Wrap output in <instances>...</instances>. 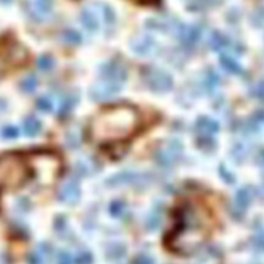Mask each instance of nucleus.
Wrapping results in <instances>:
<instances>
[{
  "label": "nucleus",
  "instance_id": "obj_1",
  "mask_svg": "<svg viewBox=\"0 0 264 264\" xmlns=\"http://www.w3.org/2000/svg\"><path fill=\"white\" fill-rule=\"evenodd\" d=\"M213 227L211 213L205 204L187 200L176 210V223L166 245L174 253L191 255L206 242Z\"/></svg>",
  "mask_w": 264,
  "mask_h": 264
},
{
  "label": "nucleus",
  "instance_id": "obj_16",
  "mask_svg": "<svg viewBox=\"0 0 264 264\" xmlns=\"http://www.w3.org/2000/svg\"><path fill=\"white\" fill-rule=\"evenodd\" d=\"M37 87V80L36 77L34 75H30V76H26L25 79H22V81L19 83V88L22 89L25 93H33Z\"/></svg>",
  "mask_w": 264,
  "mask_h": 264
},
{
  "label": "nucleus",
  "instance_id": "obj_25",
  "mask_svg": "<svg viewBox=\"0 0 264 264\" xmlns=\"http://www.w3.org/2000/svg\"><path fill=\"white\" fill-rule=\"evenodd\" d=\"M151 48V41L148 40H142L140 43V45H134V49H136L137 53H140V54H144L147 52L150 51Z\"/></svg>",
  "mask_w": 264,
  "mask_h": 264
},
{
  "label": "nucleus",
  "instance_id": "obj_21",
  "mask_svg": "<svg viewBox=\"0 0 264 264\" xmlns=\"http://www.w3.org/2000/svg\"><path fill=\"white\" fill-rule=\"evenodd\" d=\"M75 101H76V99L72 98L71 96H67L66 98L63 99V102L61 103V115L70 112L71 108H72L73 105H75Z\"/></svg>",
  "mask_w": 264,
  "mask_h": 264
},
{
  "label": "nucleus",
  "instance_id": "obj_22",
  "mask_svg": "<svg viewBox=\"0 0 264 264\" xmlns=\"http://www.w3.org/2000/svg\"><path fill=\"white\" fill-rule=\"evenodd\" d=\"M158 223H160V213L154 211L148 216V219H147V228L148 229H155L158 226Z\"/></svg>",
  "mask_w": 264,
  "mask_h": 264
},
{
  "label": "nucleus",
  "instance_id": "obj_27",
  "mask_svg": "<svg viewBox=\"0 0 264 264\" xmlns=\"http://www.w3.org/2000/svg\"><path fill=\"white\" fill-rule=\"evenodd\" d=\"M222 66L224 69H227L228 71H231V72H235L236 69H237L236 63L229 57H222Z\"/></svg>",
  "mask_w": 264,
  "mask_h": 264
},
{
  "label": "nucleus",
  "instance_id": "obj_7",
  "mask_svg": "<svg viewBox=\"0 0 264 264\" xmlns=\"http://www.w3.org/2000/svg\"><path fill=\"white\" fill-rule=\"evenodd\" d=\"M103 81L123 85L126 77V69L120 61H110L102 67Z\"/></svg>",
  "mask_w": 264,
  "mask_h": 264
},
{
  "label": "nucleus",
  "instance_id": "obj_8",
  "mask_svg": "<svg viewBox=\"0 0 264 264\" xmlns=\"http://www.w3.org/2000/svg\"><path fill=\"white\" fill-rule=\"evenodd\" d=\"M180 155V144L178 142H172L170 144L165 147V148H162L158 155H156V158H158V162L161 164V165H172L173 162L176 161V158H179Z\"/></svg>",
  "mask_w": 264,
  "mask_h": 264
},
{
  "label": "nucleus",
  "instance_id": "obj_15",
  "mask_svg": "<svg viewBox=\"0 0 264 264\" xmlns=\"http://www.w3.org/2000/svg\"><path fill=\"white\" fill-rule=\"evenodd\" d=\"M81 22L83 25L89 30H96L98 27V19H97V16L93 13V12L85 9L83 13H81Z\"/></svg>",
  "mask_w": 264,
  "mask_h": 264
},
{
  "label": "nucleus",
  "instance_id": "obj_28",
  "mask_svg": "<svg viewBox=\"0 0 264 264\" xmlns=\"http://www.w3.org/2000/svg\"><path fill=\"white\" fill-rule=\"evenodd\" d=\"M18 136V129L15 128V126H7V128L3 129V137L4 138H16Z\"/></svg>",
  "mask_w": 264,
  "mask_h": 264
},
{
  "label": "nucleus",
  "instance_id": "obj_4",
  "mask_svg": "<svg viewBox=\"0 0 264 264\" xmlns=\"http://www.w3.org/2000/svg\"><path fill=\"white\" fill-rule=\"evenodd\" d=\"M31 176H35L43 186H49L61 173L62 161L52 152H37L29 156Z\"/></svg>",
  "mask_w": 264,
  "mask_h": 264
},
{
  "label": "nucleus",
  "instance_id": "obj_26",
  "mask_svg": "<svg viewBox=\"0 0 264 264\" xmlns=\"http://www.w3.org/2000/svg\"><path fill=\"white\" fill-rule=\"evenodd\" d=\"M76 264H92V255L87 251H83L76 257Z\"/></svg>",
  "mask_w": 264,
  "mask_h": 264
},
{
  "label": "nucleus",
  "instance_id": "obj_12",
  "mask_svg": "<svg viewBox=\"0 0 264 264\" xmlns=\"http://www.w3.org/2000/svg\"><path fill=\"white\" fill-rule=\"evenodd\" d=\"M200 39V30L196 26H191V27H186L182 30L180 34V40L187 48H192L196 45V43Z\"/></svg>",
  "mask_w": 264,
  "mask_h": 264
},
{
  "label": "nucleus",
  "instance_id": "obj_10",
  "mask_svg": "<svg viewBox=\"0 0 264 264\" xmlns=\"http://www.w3.org/2000/svg\"><path fill=\"white\" fill-rule=\"evenodd\" d=\"M121 85L114 84V83H108V81H102L101 84L94 87L92 90V97L97 101H102V99H107L110 97L115 96L116 93L120 90Z\"/></svg>",
  "mask_w": 264,
  "mask_h": 264
},
{
  "label": "nucleus",
  "instance_id": "obj_9",
  "mask_svg": "<svg viewBox=\"0 0 264 264\" xmlns=\"http://www.w3.org/2000/svg\"><path fill=\"white\" fill-rule=\"evenodd\" d=\"M218 130V123L211 119L206 118H200L196 121V132L198 133V137L201 138L200 142H205V141H209V138L213 136L214 133H216Z\"/></svg>",
  "mask_w": 264,
  "mask_h": 264
},
{
  "label": "nucleus",
  "instance_id": "obj_24",
  "mask_svg": "<svg viewBox=\"0 0 264 264\" xmlns=\"http://www.w3.org/2000/svg\"><path fill=\"white\" fill-rule=\"evenodd\" d=\"M219 83V77L215 72H208L206 73V87L208 88H215Z\"/></svg>",
  "mask_w": 264,
  "mask_h": 264
},
{
  "label": "nucleus",
  "instance_id": "obj_29",
  "mask_svg": "<svg viewBox=\"0 0 264 264\" xmlns=\"http://www.w3.org/2000/svg\"><path fill=\"white\" fill-rule=\"evenodd\" d=\"M58 264H72L71 255L66 251H61L58 254Z\"/></svg>",
  "mask_w": 264,
  "mask_h": 264
},
{
  "label": "nucleus",
  "instance_id": "obj_20",
  "mask_svg": "<svg viewBox=\"0 0 264 264\" xmlns=\"http://www.w3.org/2000/svg\"><path fill=\"white\" fill-rule=\"evenodd\" d=\"M36 107L40 111H43V112H48V111H51L52 108H53V103H52L51 99L47 98V97H41V98H39L36 101Z\"/></svg>",
  "mask_w": 264,
  "mask_h": 264
},
{
  "label": "nucleus",
  "instance_id": "obj_13",
  "mask_svg": "<svg viewBox=\"0 0 264 264\" xmlns=\"http://www.w3.org/2000/svg\"><path fill=\"white\" fill-rule=\"evenodd\" d=\"M23 130H25L26 136H36L37 133L41 130L40 120H37V119L34 118V116H30V118L26 119L25 123H23Z\"/></svg>",
  "mask_w": 264,
  "mask_h": 264
},
{
  "label": "nucleus",
  "instance_id": "obj_30",
  "mask_svg": "<svg viewBox=\"0 0 264 264\" xmlns=\"http://www.w3.org/2000/svg\"><path fill=\"white\" fill-rule=\"evenodd\" d=\"M133 264H154V259L147 255H138L137 258H134Z\"/></svg>",
  "mask_w": 264,
  "mask_h": 264
},
{
  "label": "nucleus",
  "instance_id": "obj_18",
  "mask_svg": "<svg viewBox=\"0 0 264 264\" xmlns=\"http://www.w3.org/2000/svg\"><path fill=\"white\" fill-rule=\"evenodd\" d=\"M63 40L69 43V44H79L81 40L80 34L75 31V30H67L65 33L62 34Z\"/></svg>",
  "mask_w": 264,
  "mask_h": 264
},
{
  "label": "nucleus",
  "instance_id": "obj_6",
  "mask_svg": "<svg viewBox=\"0 0 264 264\" xmlns=\"http://www.w3.org/2000/svg\"><path fill=\"white\" fill-rule=\"evenodd\" d=\"M143 79L147 87L155 92H165L173 87L172 77L164 71L156 70V69L144 70Z\"/></svg>",
  "mask_w": 264,
  "mask_h": 264
},
{
  "label": "nucleus",
  "instance_id": "obj_14",
  "mask_svg": "<svg viewBox=\"0 0 264 264\" xmlns=\"http://www.w3.org/2000/svg\"><path fill=\"white\" fill-rule=\"evenodd\" d=\"M49 249L45 246H40L34 251L29 257V263L30 264H45L47 258H48Z\"/></svg>",
  "mask_w": 264,
  "mask_h": 264
},
{
  "label": "nucleus",
  "instance_id": "obj_19",
  "mask_svg": "<svg viewBox=\"0 0 264 264\" xmlns=\"http://www.w3.org/2000/svg\"><path fill=\"white\" fill-rule=\"evenodd\" d=\"M224 44H226V39H224L220 34H218V33L213 34V36H211V39H210V47H211V48L218 51V49L223 48Z\"/></svg>",
  "mask_w": 264,
  "mask_h": 264
},
{
  "label": "nucleus",
  "instance_id": "obj_23",
  "mask_svg": "<svg viewBox=\"0 0 264 264\" xmlns=\"http://www.w3.org/2000/svg\"><path fill=\"white\" fill-rule=\"evenodd\" d=\"M125 210V205L124 202L121 201H114L112 204L110 205V211L112 215L115 216H119L121 215V213Z\"/></svg>",
  "mask_w": 264,
  "mask_h": 264
},
{
  "label": "nucleus",
  "instance_id": "obj_17",
  "mask_svg": "<svg viewBox=\"0 0 264 264\" xmlns=\"http://www.w3.org/2000/svg\"><path fill=\"white\" fill-rule=\"evenodd\" d=\"M54 65V61L49 55H41L36 61V66L41 71H49Z\"/></svg>",
  "mask_w": 264,
  "mask_h": 264
},
{
  "label": "nucleus",
  "instance_id": "obj_2",
  "mask_svg": "<svg viewBox=\"0 0 264 264\" xmlns=\"http://www.w3.org/2000/svg\"><path fill=\"white\" fill-rule=\"evenodd\" d=\"M141 126L140 111L130 105H116L103 108L92 119L89 138L101 144L118 143L129 140Z\"/></svg>",
  "mask_w": 264,
  "mask_h": 264
},
{
  "label": "nucleus",
  "instance_id": "obj_31",
  "mask_svg": "<svg viewBox=\"0 0 264 264\" xmlns=\"http://www.w3.org/2000/svg\"><path fill=\"white\" fill-rule=\"evenodd\" d=\"M3 1H8V0H3Z\"/></svg>",
  "mask_w": 264,
  "mask_h": 264
},
{
  "label": "nucleus",
  "instance_id": "obj_11",
  "mask_svg": "<svg viewBox=\"0 0 264 264\" xmlns=\"http://www.w3.org/2000/svg\"><path fill=\"white\" fill-rule=\"evenodd\" d=\"M80 196V188H79V184L75 182V180H69L65 183V186L61 190V194H59V200L63 202H75Z\"/></svg>",
  "mask_w": 264,
  "mask_h": 264
},
{
  "label": "nucleus",
  "instance_id": "obj_3",
  "mask_svg": "<svg viewBox=\"0 0 264 264\" xmlns=\"http://www.w3.org/2000/svg\"><path fill=\"white\" fill-rule=\"evenodd\" d=\"M31 176L29 156L21 152L0 155V190L21 187Z\"/></svg>",
  "mask_w": 264,
  "mask_h": 264
},
{
  "label": "nucleus",
  "instance_id": "obj_5",
  "mask_svg": "<svg viewBox=\"0 0 264 264\" xmlns=\"http://www.w3.org/2000/svg\"><path fill=\"white\" fill-rule=\"evenodd\" d=\"M27 53L15 41H4L0 44V73L9 69L25 63Z\"/></svg>",
  "mask_w": 264,
  "mask_h": 264
}]
</instances>
